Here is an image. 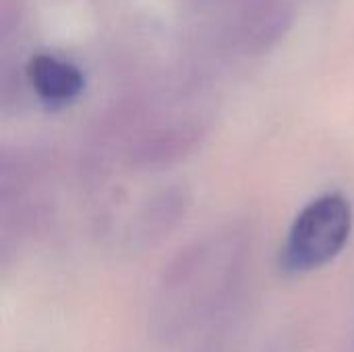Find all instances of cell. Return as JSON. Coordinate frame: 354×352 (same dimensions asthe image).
<instances>
[{
  "mask_svg": "<svg viewBox=\"0 0 354 352\" xmlns=\"http://www.w3.org/2000/svg\"><path fill=\"white\" fill-rule=\"evenodd\" d=\"M31 83L48 104L71 102L83 87L79 71L56 58H37L31 66Z\"/></svg>",
  "mask_w": 354,
  "mask_h": 352,
  "instance_id": "7a4b0ae2",
  "label": "cell"
},
{
  "mask_svg": "<svg viewBox=\"0 0 354 352\" xmlns=\"http://www.w3.org/2000/svg\"><path fill=\"white\" fill-rule=\"evenodd\" d=\"M353 230V210L346 197L328 193L307 203L295 218L280 253L286 274L324 268L346 247Z\"/></svg>",
  "mask_w": 354,
  "mask_h": 352,
  "instance_id": "6da1fadb",
  "label": "cell"
}]
</instances>
